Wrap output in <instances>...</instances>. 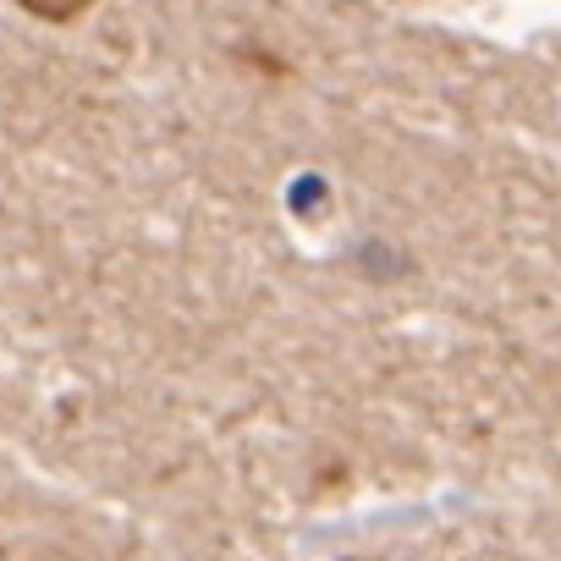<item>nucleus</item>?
I'll use <instances>...</instances> for the list:
<instances>
[]
</instances>
